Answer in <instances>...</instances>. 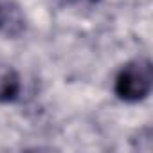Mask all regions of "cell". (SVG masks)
I'll list each match as a JSON object with an SVG mask.
<instances>
[{
	"label": "cell",
	"instance_id": "obj_1",
	"mask_svg": "<svg viewBox=\"0 0 153 153\" xmlns=\"http://www.w3.org/2000/svg\"><path fill=\"white\" fill-rule=\"evenodd\" d=\"M151 85H153L151 61L146 58H139V59L128 61L119 70V74L115 76L114 90L121 101L139 103L149 96Z\"/></svg>",
	"mask_w": 153,
	"mask_h": 153
},
{
	"label": "cell",
	"instance_id": "obj_2",
	"mask_svg": "<svg viewBox=\"0 0 153 153\" xmlns=\"http://www.w3.org/2000/svg\"><path fill=\"white\" fill-rule=\"evenodd\" d=\"M24 25L25 22H24L20 9L9 2L0 0V31L9 36H16L24 31Z\"/></svg>",
	"mask_w": 153,
	"mask_h": 153
},
{
	"label": "cell",
	"instance_id": "obj_3",
	"mask_svg": "<svg viewBox=\"0 0 153 153\" xmlns=\"http://www.w3.org/2000/svg\"><path fill=\"white\" fill-rule=\"evenodd\" d=\"M22 90L20 76L11 67H0V103H11Z\"/></svg>",
	"mask_w": 153,
	"mask_h": 153
},
{
	"label": "cell",
	"instance_id": "obj_4",
	"mask_svg": "<svg viewBox=\"0 0 153 153\" xmlns=\"http://www.w3.org/2000/svg\"><path fill=\"white\" fill-rule=\"evenodd\" d=\"M65 2H74V0H65ZM81 2H90V4H96L99 0H81Z\"/></svg>",
	"mask_w": 153,
	"mask_h": 153
}]
</instances>
